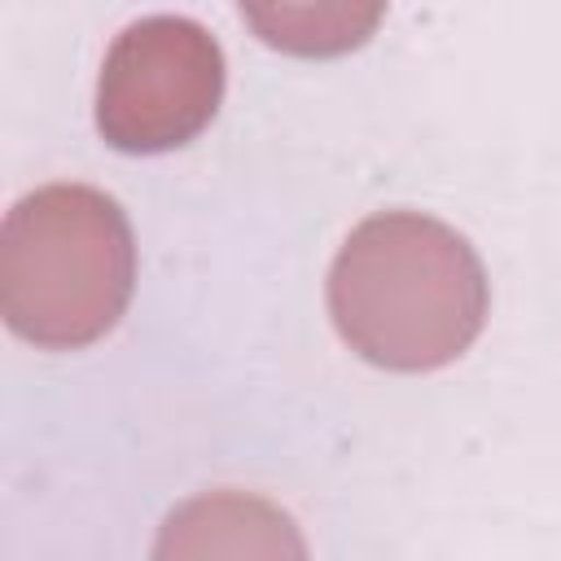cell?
Returning <instances> with one entry per match:
<instances>
[{
	"instance_id": "obj_1",
	"label": "cell",
	"mask_w": 561,
	"mask_h": 561,
	"mask_svg": "<svg viewBox=\"0 0 561 561\" xmlns=\"http://www.w3.org/2000/svg\"><path fill=\"white\" fill-rule=\"evenodd\" d=\"M486 307L478 250L434 215H368L329 267V316L342 342L390 373H430L465 355Z\"/></svg>"
},
{
	"instance_id": "obj_4",
	"label": "cell",
	"mask_w": 561,
	"mask_h": 561,
	"mask_svg": "<svg viewBox=\"0 0 561 561\" xmlns=\"http://www.w3.org/2000/svg\"><path fill=\"white\" fill-rule=\"evenodd\" d=\"M245 26L289 57H342L373 39L386 0H237Z\"/></svg>"
},
{
	"instance_id": "obj_2",
	"label": "cell",
	"mask_w": 561,
	"mask_h": 561,
	"mask_svg": "<svg viewBox=\"0 0 561 561\" xmlns=\"http://www.w3.org/2000/svg\"><path fill=\"white\" fill-rule=\"evenodd\" d=\"M136 289V237L123 206L92 184H44L0 228L4 324L44 351L105 337Z\"/></svg>"
},
{
	"instance_id": "obj_3",
	"label": "cell",
	"mask_w": 561,
	"mask_h": 561,
	"mask_svg": "<svg viewBox=\"0 0 561 561\" xmlns=\"http://www.w3.org/2000/svg\"><path fill=\"white\" fill-rule=\"evenodd\" d=\"M224 101V48L193 18H140L105 53L96 131L118 153L188 145Z\"/></svg>"
}]
</instances>
